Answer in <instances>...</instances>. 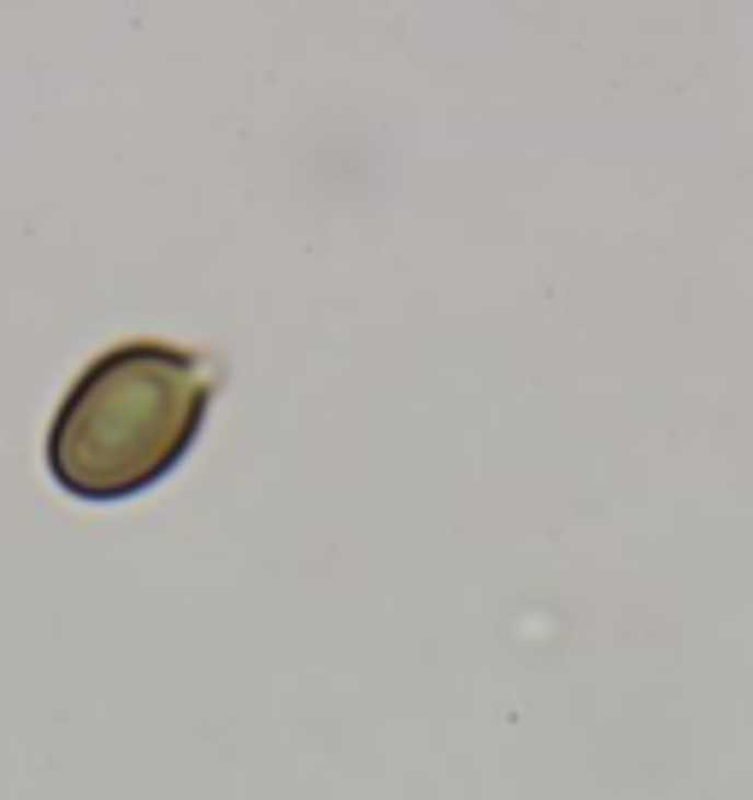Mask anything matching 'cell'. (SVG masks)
Returning <instances> with one entry per match:
<instances>
[{"label":"cell","mask_w":753,"mask_h":800,"mask_svg":"<svg viewBox=\"0 0 753 800\" xmlns=\"http://www.w3.org/2000/svg\"><path fill=\"white\" fill-rule=\"evenodd\" d=\"M218 366L177 341H118L89 359L47 424V471L77 500H130L183 465L212 413Z\"/></svg>","instance_id":"1"}]
</instances>
